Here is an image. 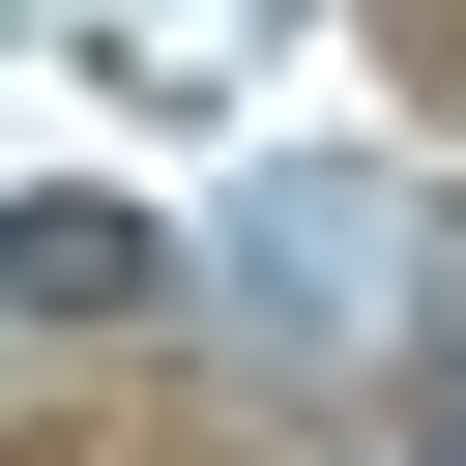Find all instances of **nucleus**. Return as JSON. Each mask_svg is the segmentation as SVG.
Segmentation results:
<instances>
[{"mask_svg": "<svg viewBox=\"0 0 466 466\" xmlns=\"http://www.w3.org/2000/svg\"><path fill=\"white\" fill-rule=\"evenodd\" d=\"M204 262H175V204H116V175H0V320L29 350H116V320H175Z\"/></svg>", "mask_w": 466, "mask_h": 466, "instance_id": "1", "label": "nucleus"}, {"mask_svg": "<svg viewBox=\"0 0 466 466\" xmlns=\"http://www.w3.org/2000/svg\"><path fill=\"white\" fill-rule=\"evenodd\" d=\"M204 291H233L262 350H350V320H379V204H262V233L204 262Z\"/></svg>", "mask_w": 466, "mask_h": 466, "instance_id": "2", "label": "nucleus"}]
</instances>
